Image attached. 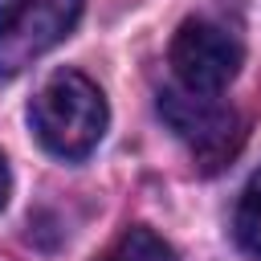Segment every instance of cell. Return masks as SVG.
I'll list each match as a JSON object with an SVG mask.
<instances>
[{"label":"cell","instance_id":"5","mask_svg":"<svg viewBox=\"0 0 261 261\" xmlns=\"http://www.w3.org/2000/svg\"><path fill=\"white\" fill-rule=\"evenodd\" d=\"M102 261H175V249H171L159 232L135 224V228H126V232L110 245V253H106Z\"/></svg>","mask_w":261,"mask_h":261},{"label":"cell","instance_id":"3","mask_svg":"<svg viewBox=\"0 0 261 261\" xmlns=\"http://www.w3.org/2000/svg\"><path fill=\"white\" fill-rule=\"evenodd\" d=\"M86 0H0V77L29 69L82 20Z\"/></svg>","mask_w":261,"mask_h":261},{"label":"cell","instance_id":"1","mask_svg":"<svg viewBox=\"0 0 261 261\" xmlns=\"http://www.w3.org/2000/svg\"><path fill=\"white\" fill-rule=\"evenodd\" d=\"M29 122H33L37 143L49 155H57L65 163H77L102 143L110 110H106L102 90L86 73L61 69L37 90V98L29 106Z\"/></svg>","mask_w":261,"mask_h":261},{"label":"cell","instance_id":"4","mask_svg":"<svg viewBox=\"0 0 261 261\" xmlns=\"http://www.w3.org/2000/svg\"><path fill=\"white\" fill-rule=\"evenodd\" d=\"M171 73L192 94H220L245 61L241 41L216 20H184L167 49Z\"/></svg>","mask_w":261,"mask_h":261},{"label":"cell","instance_id":"7","mask_svg":"<svg viewBox=\"0 0 261 261\" xmlns=\"http://www.w3.org/2000/svg\"><path fill=\"white\" fill-rule=\"evenodd\" d=\"M8 192H12V175H8V159L0 155V208L8 204Z\"/></svg>","mask_w":261,"mask_h":261},{"label":"cell","instance_id":"6","mask_svg":"<svg viewBox=\"0 0 261 261\" xmlns=\"http://www.w3.org/2000/svg\"><path fill=\"white\" fill-rule=\"evenodd\" d=\"M232 228H237L241 249L253 253V257H261V167L253 171V179H249L245 192H241V204H237V220H232Z\"/></svg>","mask_w":261,"mask_h":261},{"label":"cell","instance_id":"2","mask_svg":"<svg viewBox=\"0 0 261 261\" xmlns=\"http://www.w3.org/2000/svg\"><path fill=\"white\" fill-rule=\"evenodd\" d=\"M159 114H163V122L171 126V135L188 147V155L204 171L228 163L237 155L241 139H245L241 114L232 106H224L216 94H192L184 86L163 90L159 94Z\"/></svg>","mask_w":261,"mask_h":261}]
</instances>
